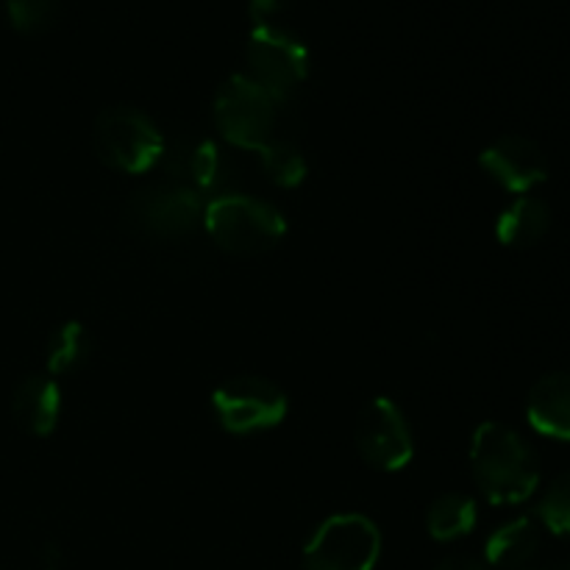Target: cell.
<instances>
[{
    "label": "cell",
    "instance_id": "obj_15",
    "mask_svg": "<svg viewBox=\"0 0 570 570\" xmlns=\"http://www.w3.org/2000/svg\"><path fill=\"white\" fill-rule=\"evenodd\" d=\"M176 173H184L189 178V187L195 193H220L228 184V159L223 148L212 139H200V142L189 145L181 150V165Z\"/></svg>",
    "mask_w": 570,
    "mask_h": 570
},
{
    "label": "cell",
    "instance_id": "obj_19",
    "mask_svg": "<svg viewBox=\"0 0 570 570\" xmlns=\"http://www.w3.org/2000/svg\"><path fill=\"white\" fill-rule=\"evenodd\" d=\"M538 518L549 532L570 538V471L557 476L540 499Z\"/></svg>",
    "mask_w": 570,
    "mask_h": 570
},
{
    "label": "cell",
    "instance_id": "obj_18",
    "mask_svg": "<svg viewBox=\"0 0 570 570\" xmlns=\"http://www.w3.org/2000/svg\"><path fill=\"white\" fill-rule=\"evenodd\" d=\"M256 154H259L262 170L267 173V178L282 189L301 187L306 173H309V165H306L304 154H301L298 145L289 142V139L273 137L271 142H267L265 148L256 150Z\"/></svg>",
    "mask_w": 570,
    "mask_h": 570
},
{
    "label": "cell",
    "instance_id": "obj_11",
    "mask_svg": "<svg viewBox=\"0 0 570 570\" xmlns=\"http://www.w3.org/2000/svg\"><path fill=\"white\" fill-rule=\"evenodd\" d=\"M11 415L22 432L48 438L61 417V390L50 376H28L17 384L11 399Z\"/></svg>",
    "mask_w": 570,
    "mask_h": 570
},
{
    "label": "cell",
    "instance_id": "obj_14",
    "mask_svg": "<svg viewBox=\"0 0 570 570\" xmlns=\"http://www.w3.org/2000/svg\"><path fill=\"white\" fill-rule=\"evenodd\" d=\"M540 549V527L534 518H512L501 523L484 543V560L493 568H521Z\"/></svg>",
    "mask_w": 570,
    "mask_h": 570
},
{
    "label": "cell",
    "instance_id": "obj_16",
    "mask_svg": "<svg viewBox=\"0 0 570 570\" xmlns=\"http://www.w3.org/2000/svg\"><path fill=\"white\" fill-rule=\"evenodd\" d=\"M476 527V501L465 493H443L429 504L426 512V529L432 540L440 543H451L465 534L473 532Z\"/></svg>",
    "mask_w": 570,
    "mask_h": 570
},
{
    "label": "cell",
    "instance_id": "obj_22",
    "mask_svg": "<svg viewBox=\"0 0 570 570\" xmlns=\"http://www.w3.org/2000/svg\"><path fill=\"white\" fill-rule=\"evenodd\" d=\"M434 570H484L476 560H468V557H451V560L440 562Z\"/></svg>",
    "mask_w": 570,
    "mask_h": 570
},
{
    "label": "cell",
    "instance_id": "obj_7",
    "mask_svg": "<svg viewBox=\"0 0 570 570\" xmlns=\"http://www.w3.org/2000/svg\"><path fill=\"white\" fill-rule=\"evenodd\" d=\"M354 443L367 465L387 473L410 465L412 454H415L412 429L404 412L384 395L371 399L362 406L354 423Z\"/></svg>",
    "mask_w": 570,
    "mask_h": 570
},
{
    "label": "cell",
    "instance_id": "obj_10",
    "mask_svg": "<svg viewBox=\"0 0 570 570\" xmlns=\"http://www.w3.org/2000/svg\"><path fill=\"white\" fill-rule=\"evenodd\" d=\"M482 170L507 193L529 195L549 178V159L534 139L507 134L490 142L479 156Z\"/></svg>",
    "mask_w": 570,
    "mask_h": 570
},
{
    "label": "cell",
    "instance_id": "obj_1",
    "mask_svg": "<svg viewBox=\"0 0 570 570\" xmlns=\"http://www.w3.org/2000/svg\"><path fill=\"white\" fill-rule=\"evenodd\" d=\"M471 471L490 504H521L540 484V460L532 445L495 421L473 432Z\"/></svg>",
    "mask_w": 570,
    "mask_h": 570
},
{
    "label": "cell",
    "instance_id": "obj_8",
    "mask_svg": "<svg viewBox=\"0 0 570 570\" xmlns=\"http://www.w3.org/2000/svg\"><path fill=\"white\" fill-rule=\"evenodd\" d=\"M250 78L276 100H284L309 72V50L295 33L259 22L248 39Z\"/></svg>",
    "mask_w": 570,
    "mask_h": 570
},
{
    "label": "cell",
    "instance_id": "obj_2",
    "mask_svg": "<svg viewBox=\"0 0 570 570\" xmlns=\"http://www.w3.org/2000/svg\"><path fill=\"white\" fill-rule=\"evenodd\" d=\"M204 228L212 243L232 256H262L287 234V220L276 206L250 195L220 193L204 209Z\"/></svg>",
    "mask_w": 570,
    "mask_h": 570
},
{
    "label": "cell",
    "instance_id": "obj_12",
    "mask_svg": "<svg viewBox=\"0 0 570 570\" xmlns=\"http://www.w3.org/2000/svg\"><path fill=\"white\" fill-rule=\"evenodd\" d=\"M527 417L534 432L570 443V373H549L529 390Z\"/></svg>",
    "mask_w": 570,
    "mask_h": 570
},
{
    "label": "cell",
    "instance_id": "obj_21",
    "mask_svg": "<svg viewBox=\"0 0 570 570\" xmlns=\"http://www.w3.org/2000/svg\"><path fill=\"white\" fill-rule=\"evenodd\" d=\"M289 3H293V0H250V14L259 22H265L271 20V17H276L278 11L287 9Z\"/></svg>",
    "mask_w": 570,
    "mask_h": 570
},
{
    "label": "cell",
    "instance_id": "obj_3",
    "mask_svg": "<svg viewBox=\"0 0 570 570\" xmlns=\"http://www.w3.org/2000/svg\"><path fill=\"white\" fill-rule=\"evenodd\" d=\"M92 145L106 167L128 176L154 170L167 150L159 126L134 106H111L100 111L92 128Z\"/></svg>",
    "mask_w": 570,
    "mask_h": 570
},
{
    "label": "cell",
    "instance_id": "obj_13",
    "mask_svg": "<svg viewBox=\"0 0 570 570\" xmlns=\"http://www.w3.org/2000/svg\"><path fill=\"white\" fill-rule=\"evenodd\" d=\"M551 209L546 200L521 195L495 220V237L507 248H532L549 234Z\"/></svg>",
    "mask_w": 570,
    "mask_h": 570
},
{
    "label": "cell",
    "instance_id": "obj_23",
    "mask_svg": "<svg viewBox=\"0 0 570 570\" xmlns=\"http://www.w3.org/2000/svg\"><path fill=\"white\" fill-rule=\"evenodd\" d=\"M42 560H45V568L56 570L61 566V560H65V557H61V551L56 549V546H48V549H45V554H42Z\"/></svg>",
    "mask_w": 570,
    "mask_h": 570
},
{
    "label": "cell",
    "instance_id": "obj_5",
    "mask_svg": "<svg viewBox=\"0 0 570 570\" xmlns=\"http://www.w3.org/2000/svg\"><path fill=\"white\" fill-rule=\"evenodd\" d=\"M382 554L379 527L365 515H334L317 527L304 549L306 570H373Z\"/></svg>",
    "mask_w": 570,
    "mask_h": 570
},
{
    "label": "cell",
    "instance_id": "obj_9",
    "mask_svg": "<svg viewBox=\"0 0 570 570\" xmlns=\"http://www.w3.org/2000/svg\"><path fill=\"white\" fill-rule=\"evenodd\" d=\"M206 204L189 184H156L128 206L134 226L159 239H178L204 226Z\"/></svg>",
    "mask_w": 570,
    "mask_h": 570
},
{
    "label": "cell",
    "instance_id": "obj_20",
    "mask_svg": "<svg viewBox=\"0 0 570 570\" xmlns=\"http://www.w3.org/2000/svg\"><path fill=\"white\" fill-rule=\"evenodd\" d=\"M6 14L17 31H45L56 17V0H6Z\"/></svg>",
    "mask_w": 570,
    "mask_h": 570
},
{
    "label": "cell",
    "instance_id": "obj_4",
    "mask_svg": "<svg viewBox=\"0 0 570 570\" xmlns=\"http://www.w3.org/2000/svg\"><path fill=\"white\" fill-rule=\"evenodd\" d=\"M278 104L250 76H232L223 81L215 98V122L220 137L234 148L259 150L273 139Z\"/></svg>",
    "mask_w": 570,
    "mask_h": 570
},
{
    "label": "cell",
    "instance_id": "obj_6",
    "mask_svg": "<svg viewBox=\"0 0 570 570\" xmlns=\"http://www.w3.org/2000/svg\"><path fill=\"white\" fill-rule=\"evenodd\" d=\"M212 406L220 426L232 434H256L276 429L287 417V395L262 376H234L215 390Z\"/></svg>",
    "mask_w": 570,
    "mask_h": 570
},
{
    "label": "cell",
    "instance_id": "obj_17",
    "mask_svg": "<svg viewBox=\"0 0 570 570\" xmlns=\"http://www.w3.org/2000/svg\"><path fill=\"white\" fill-rule=\"evenodd\" d=\"M89 354H92V340H89L87 326L78 321H67L50 334L45 362L53 376H65V373L78 371L89 360Z\"/></svg>",
    "mask_w": 570,
    "mask_h": 570
}]
</instances>
